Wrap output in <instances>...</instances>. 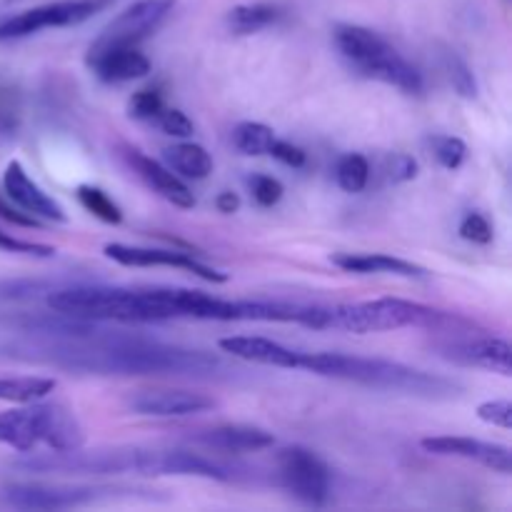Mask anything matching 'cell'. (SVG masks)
<instances>
[{"instance_id":"obj_17","label":"cell","mask_w":512,"mask_h":512,"mask_svg":"<svg viewBox=\"0 0 512 512\" xmlns=\"http://www.w3.org/2000/svg\"><path fill=\"white\" fill-rule=\"evenodd\" d=\"M88 65L95 78L103 83L118 85L145 78L150 73V60L140 53L138 45H118V48L88 50Z\"/></svg>"},{"instance_id":"obj_21","label":"cell","mask_w":512,"mask_h":512,"mask_svg":"<svg viewBox=\"0 0 512 512\" xmlns=\"http://www.w3.org/2000/svg\"><path fill=\"white\" fill-rule=\"evenodd\" d=\"M335 268L355 275H398V278H428V270L410 260L388 253H338L330 258Z\"/></svg>"},{"instance_id":"obj_28","label":"cell","mask_w":512,"mask_h":512,"mask_svg":"<svg viewBox=\"0 0 512 512\" xmlns=\"http://www.w3.org/2000/svg\"><path fill=\"white\" fill-rule=\"evenodd\" d=\"M440 68H443L445 78L453 85L455 93L463 95V98H475V95H478V83H475L473 70L468 68V63H465L458 53L445 50V53L440 55Z\"/></svg>"},{"instance_id":"obj_9","label":"cell","mask_w":512,"mask_h":512,"mask_svg":"<svg viewBox=\"0 0 512 512\" xmlns=\"http://www.w3.org/2000/svg\"><path fill=\"white\" fill-rule=\"evenodd\" d=\"M280 480L285 490L310 508H323L330 498V470L313 450L285 448L278 453Z\"/></svg>"},{"instance_id":"obj_15","label":"cell","mask_w":512,"mask_h":512,"mask_svg":"<svg viewBox=\"0 0 512 512\" xmlns=\"http://www.w3.org/2000/svg\"><path fill=\"white\" fill-rule=\"evenodd\" d=\"M423 450L433 455H443V458H463L475 460V463L485 465V468L495 470L500 475L512 473V453L508 445L485 443V440L475 438H455V435H438V438H425Z\"/></svg>"},{"instance_id":"obj_18","label":"cell","mask_w":512,"mask_h":512,"mask_svg":"<svg viewBox=\"0 0 512 512\" xmlns=\"http://www.w3.org/2000/svg\"><path fill=\"white\" fill-rule=\"evenodd\" d=\"M218 345L223 353L240 360H248V363L298 370V350L285 348V345L275 343L270 338H260V335H230V338H220Z\"/></svg>"},{"instance_id":"obj_16","label":"cell","mask_w":512,"mask_h":512,"mask_svg":"<svg viewBox=\"0 0 512 512\" xmlns=\"http://www.w3.org/2000/svg\"><path fill=\"white\" fill-rule=\"evenodd\" d=\"M3 188L10 203L18 205L23 213L33 215V218H45L53 220V223H65V220H68L65 210L60 208V203H55L48 193H43V190L30 180V175L25 173V168L18 160H10V163L5 165Z\"/></svg>"},{"instance_id":"obj_31","label":"cell","mask_w":512,"mask_h":512,"mask_svg":"<svg viewBox=\"0 0 512 512\" xmlns=\"http://www.w3.org/2000/svg\"><path fill=\"white\" fill-rule=\"evenodd\" d=\"M248 188L255 203L263 205V208H273L275 203H280V198H283L285 193L283 183H280L278 178H273V175H263V173L250 175Z\"/></svg>"},{"instance_id":"obj_32","label":"cell","mask_w":512,"mask_h":512,"mask_svg":"<svg viewBox=\"0 0 512 512\" xmlns=\"http://www.w3.org/2000/svg\"><path fill=\"white\" fill-rule=\"evenodd\" d=\"M458 233L463 240H468V243H478V245L493 243V235H495L490 220L480 213H465L458 225Z\"/></svg>"},{"instance_id":"obj_39","label":"cell","mask_w":512,"mask_h":512,"mask_svg":"<svg viewBox=\"0 0 512 512\" xmlns=\"http://www.w3.org/2000/svg\"><path fill=\"white\" fill-rule=\"evenodd\" d=\"M215 208H218V213L223 215H233L238 213L240 198L235 193H230V190H225V193H220L218 198H215Z\"/></svg>"},{"instance_id":"obj_38","label":"cell","mask_w":512,"mask_h":512,"mask_svg":"<svg viewBox=\"0 0 512 512\" xmlns=\"http://www.w3.org/2000/svg\"><path fill=\"white\" fill-rule=\"evenodd\" d=\"M0 218L8 220V223H13V225H20V228H40L38 218L23 213L18 205H10L8 200L3 198V193H0Z\"/></svg>"},{"instance_id":"obj_30","label":"cell","mask_w":512,"mask_h":512,"mask_svg":"<svg viewBox=\"0 0 512 512\" xmlns=\"http://www.w3.org/2000/svg\"><path fill=\"white\" fill-rule=\"evenodd\" d=\"M163 108L165 100L155 88L138 90V93H133V98L128 100V115L135 120H150V123H153Z\"/></svg>"},{"instance_id":"obj_6","label":"cell","mask_w":512,"mask_h":512,"mask_svg":"<svg viewBox=\"0 0 512 512\" xmlns=\"http://www.w3.org/2000/svg\"><path fill=\"white\" fill-rule=\"evenodd\" d=\"M333 40L350 70H355L363 78L395 85L410 95L423 93V75L375 30L363 28V25L340 23L335 25Z\"/></svg>"},{"instance_id":"obj_1","label":"cell","mask_w":512,"mask_h":512,"mask_svg":"<svg viewBox=\"0 0 512 512\" xmlns=\"http://www.w3.org/2000/svg\"><path fill=\"white\" fill-rule=\"evenodd\" d=\"M13 355L95 375H215L223 360L205 350L178 348L138 335H115L95 328L75 335H33V343L8 345Z\"/></svg>"},{"instance_id":"obj_35","label":"cell","mask_w":512,"mask_h":512,"mask_svg":"<svg viewBox=\"0 0 512 512\" xmlns=\"http://www.w3.org/2000/svg\"><path fill=\"white\" fill-rule=\"evenodd\" d=\"M478 418L493 428H512V405L510 400H488L478 405Z\"/></svg>"},{"instance_id":"obj_3","label":"cell","mask_w":512,"mask_h":512,"mask_svg":"<svg viewBox=\"0 0 512 512\" xmlns=\"http://www.w3.org/2000/svg\"><path fill=\"white\" fill-rule=\"evenodd\" d=\"M18 468L30 473H68V475H193V478L230 480L228 468L188 450H145V448H110V450H68L45 453L23 460Z\"/></svg>"},{"instance_id":"obj_13","label":"cell","mask_w":512,"mask_h":512,"mask_svg":"<svg viewBox=\"0 0 512 512\" xmlns=\"http://www.w3.org/2000/svg\"><path fill=\"white\" fill-rule=\"evenodd\" d=\"M440 355L455 365L465 368H480L488 373H498L503 378L512 375V348L505 338L485 335V338H465V340H448L438 345Z\"/></svg>"},{"instance_id":"obj_29","label":"cell","mask_w":512,"mask_h":512,"mask_svg":"<svg viewBox=\"0 0 512 512\" xmlns=\"http://www.w3.org/2000/svg\"><path fill=\"white\" fill-rule=\"evenodd\" d=\"M430 153L433 158L443 165L445 170H458L460 165L468 158V145L460 138H453V135H433L428 140Z\"/></svg>"},{"instance_id":"obj_36","label":"cell","mask_w":512,"mask_h":512,"mask_svg":"<svg viewBox=\"0 0 512 512\" xmlns=\"http://www.w3.org/2000/svg\"><path fill=\"white\" fill-rule=\"evenodd\" d=\"M385 173L393 183H408L418 175V160L408 153H393L385 160Z\"/></svg>"},{"instance_id":"obj_8","label":"cell","mask_w":512,"mask_h":512,"mask_svg":"<svg viewBox=\"0 0 512 512\" xmlns=\"http://www.w3.org/2000/svg\"><path fill=\"white\" fill-rule=\"evenodd\" d=\"M110 0H58L38 8H28L15 15H0V40L28 38L48 28H68L78 25L103 10Z\"/></svg>"},{"instance_id":"obj_10","label":"cell","mask_w":512,"mask_h":512,"mask_svg":"<svg viewBox=\"0 0 512 512\" xmlns=\"http://www.w3.org/2000/svg\"><path fill=\"white\" fill-rule=\"evenodd\" d=\"M173 8L175 0H138V3L128 5L118 18L110 20L88 50L140 45L165 23V18L173 13Z\"/></svg>"},{"instance_id":"obj_5","label":"cell","mask_w":512,"mask_h":512,"mask_svg":"<svg viewBox=\"0 0 512 512\" xmlns=\"http://www.w3.org/2000/svg\"><path fill=\"white\" fill-rule=\"evenodd\" d=\"M85 435L73 410L60 403H23V408L0 413V445L33 453L45 445L50 453H68L83 448Z\"/></svg>"},{"instance_id":"obj_27","label":"cell","mask_w":512,"mask_h":512,"mask_svg":"<svg viewBox=\"0 0 512 512\" xmlns=\"http://www.w3.org/2000/svg\"><path fill=\"white\" fill-rule=\"evenodd\" d=\"M335 180H338V185L345 193H360V190H365V185L370 180V163L365 160V155H343L338 160V165H335Z\"/></svg>"},{"instance_id":"obj_26","label":"cell","mask_w":512,"mask_h":512,"mask_svg":"<svg viewBox=\"0 0 512 512\" xmlns=\"http://www.w3.org/2000/svg\"><path fill=\"white\" fill-rule=\"evenodd\" d=\"M275 143V133L273 128L263 123H240L238 128L233 130V145L240 150L243 155H268L270 148Z\"/></svg>"},{"instance_id":"obj_37","label":"cell","mask_w":512,"mask_h":512,"mask_svg":"<svg viewBox=\"0 0 512 512\" xmlns=\"http://www.w3.org/2000/svg\"><path fill=\"white\" fill-rule=\"evenodd\" d=\"M275 160H280L283 165H288V168H303L305 160H308V155H305L303 148H298V145L288 143V140H278L275 138L273 148H270V153Z\"/></svg>"},{"instance_id":"obj_12","label":"cell","mask_w":512,"mask_h":512,"mask_svg":"<svg viewBox=\"0 0 512 512\" xmlns=\"http://www.w3.org/2000/svg\"><path fill=\"white\" fill-rule=\"evenodd\" d=\"M103 253L110 260L125 268H178L185 273H193L198 278L208 280V283H228V275L220 270L210 268V265L200 263L195 255L183 253V250H168V248H140V245H123V243H108Z\"/></svg>"},{"instance_id":"obj_25","label":"cell","mask_w":512,"mask_h":512,"mask_svg":"<svg viewBox=\"0 0 512 512\" xmlns=\"http://www.w3.org/2000/svg\"><path fill=\"white\" fill-rule=\"evenodd\" d=\"M75 198H78V203L83 205L90 215H95V218L103 220V223L118 225L120 220H123V210H120V205L115 203L105 190L95 188V185H78Z\"/></svg>"},{"instance_id":"obj_7","label":"cell","mask_w":512,"mask_h":512,"mask_svg":"<svg viewBox=\"0 0 512 512\" xmlns=\"http://www.w3.org/2000/svg\"><path fill=\"white\" fill-rule=\"evenodd\" d=\"M445 315L425 305L400 298H378L353 305L323 308V330H345V333H385L400 328H438Z\"/></svg>"},{"instance_id":"obj_14","label":"cell","mask_w":512,"mask_h":512,"mask_svg":"<svg viewBox=\"0 0 512 512\" xmlns=\"http://www.w3.org/2000/svg\"><path fill=\"white\" fill-rule=\"evenodd\" d=\"M128 408L145 418H188V415L215 408V400L205 393H195V390L160 388L130 395Z\"/></svg>"},{"instance_id":"obj_11","label":"cell","mask_w":512,"mask_h":512,"mask_svg":"<svg viewBox=\"0 0 512 512\" xmlns=\"http://www.w3.org/2000/svg\"><path fill=\"white\" fill-rule=\"evenodd\" d=\"M98 493L85 485L0 483V505L15 510H70L95 503Z\"/></svg>"},{"instance_id":"obj_4","label":"cell","mask_w":512,"mask_h":512,"mask_svg":"<svg viewBox=\"0 0 512 512\" xmlns=\"http://www.w3.org/2000/svg\"><path fill=\"white\" fill-rule=\"evenodd\" d=\"M298 370L323 375V378L348 380L378 390L420 395V398H450L458 385L440 375L408 368L403 363L383 358H360L345 353H298Z\"/></svg>"},{"instance_id":"obj_20","label":"cell","mask_w":512,"mask_h":512,"mask_svg":"<svg viewBox=\"0 0 512 512\" xmlns=\"http://www.w3.org/2000/svg\"><path fill=\"white\" fill-rule=\"evenodd\" d=\"M195 443L223 453H258L275 443L273 433L255 425H218L195 435Z\"/></svg>"},{"instance_id":"obj_34","label":"cell","mask_w":512,"mask_h":512,"mask_svg":"<svg viewBox=\"0 0 512 512\" xmlns=\"http://www.w3.org/2000/svg\"><path fill=\"white\" fill-rule=\"evenodd\" d=\"M0 250L13 255H28V258H53L55 248L53 245L43 243H28V240H18L10 233L0 230Z\"/></svg>"},{"instance_id":"obj_2","label":"cell","mask_w":512,"mask_h":512,"mask_svg":"<svg viewBox=\"0 0 512 512\" xmlns=\"http://www.w3.org/2000/svg\"><path fill=\"white\" fill-rule=\"evenodd\" d=\"M50 310L83 320L113 323H160V320H203L210 295L188 288H105V285H70L48 290Z\"/></svg>"},{"instance_id":"obj_33","label":"cell","mask_w":512,"mask_h":512,"mask_svg":"<svg viewBox=\"0 0 512 512\" xmlns=\"http://www.w3.org/2000/svg\"><path fill=\"white\" fill-rule=\"evenodd\" d=\"M153 123L158 125L165 135H173V138H190V135H193V120L178 108H168V105H165Z\"/></svg>"},{"instance_id":"obj_24","label":"cell","mask_w":512,"mask_h":512,"mask_svg":"<svg viewBox=\"0 0 512 512\" xmlns=\"http://www.w3.org/2000/svg\"><path fill=\"white\" fill-rule=\"evenodd\" d=\"M58 388L55 378H0V403H35Z\"/></svg>"},{"instance_id":"obj_23","label":"cell","mask_w":512,"mask_h":512,"mask_svg":"<svg viewBox=\"0 0 512 512\" xmlns=\"http://www.w3.org/2000/svg\"><path fill=\"white\" fill-rule=\"evenodd\" d=\"M280 18L278 5L270 3H248L238 5L228 13V28L233 30L235 35H250L258 33V30L270 28L275 20Z\"/></svg>"},{"instance_id":"obj_22","label":"cell","mask_w":512,"mask_h":512,"mask_svg":"<svg viewBox=\"0 0 512 512\" xmlns=\"http://www.w3.org/2000/svg\"><path fill=\"white\" fill-rule=\"evenodd\" d=\"M165 160L178 175L190 180H205L213 173V158L198 143H178L165 150Z\"/></svg>"},{"instance_id":"obj_19","label":"cell","mask_w":512,"mask_h":512,"mask_svg":"<svg viewBox=\"0 0 512 512\" xmlns=\"http://www.w3.org/2000/svg\"><path fill=\"white\" fill-rule=\"evenodd\" d=\"M128 160L135 168V173L143 178V183L148 185V188H153L160 198L173 203L175 208H183V210L195 208L193 190H190L188 185L173 173V170L165 168V165L158 163V160L148 158V155L138 153V150H128Z\"/></svg>"}]
</instances>
